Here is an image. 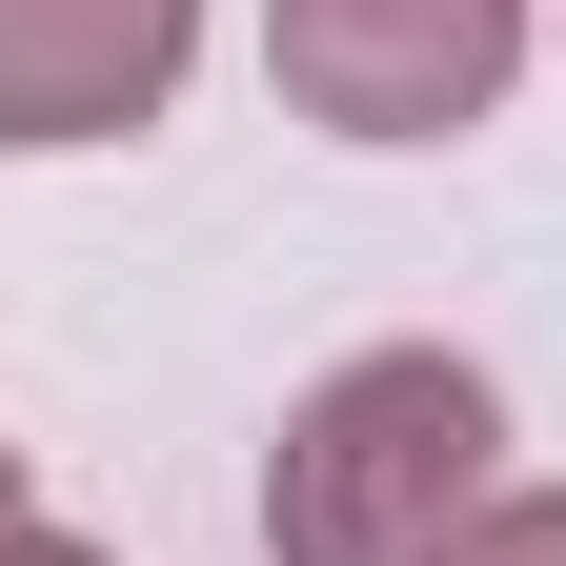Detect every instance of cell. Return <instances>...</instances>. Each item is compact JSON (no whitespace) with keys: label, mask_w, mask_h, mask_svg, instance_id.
<instances>
[{"label":"cell","mask_w":566,"mask_h":566,"mask_svg":"<svg viewBox=\"0 0 566 566\" xmlns=\"http://www.w3.org/2000/svg\"><path fill=\"white\" fill-rule=\"evenodd\" d=\"M202 0H0V142H122L163 122Z\"/></svg>","instance_id":"cell-3"},{"label":"cell","mask_w":566,"mask_h":566,"mask_svg":"<svg viewBox=\"0 0 566 566\" xmlns=\"http://www.w3.org/2000/svg\"><path fill=\"white\" fill-rule=\"evenodd\" d=\"M424 566H566V485H485V506L424 546Z\"/></svg>","instance_id":"cell-4"},{"label":"cell","mask_w":566,"mask_h":566,"mask_svg":"<svg viewBox=\"0 0 566 566\" xmlns=\"http://www.w3.org/2000/svg\"><path fill=\"white\" fill-rule=\"evenodd\" d=\"M0 526H41V506H21V446H0Z\"/></svg>","instance_id":"cell-6"},{"label":"cell","mask_w":566,"mask_h":566,"mask_svg":"<svg viewBox=\"0 0 566 566\" xmlns=\"http://www.w3.org/2000/svg\"><path fill=\"white\" fill-rule=\"evenodd\" d=\"M465 506H485V365H446V344L344 365L263 465V546L283 566H424Z\"/></svg>","instance_id":"cell-1"},{"label":"cell","mask_w":566,"mask_h":566,"mask_svg":"<svg viewBox=\"0 0 566 566\" xmlns=\"http://www.w3.org/2000/svg\"><path fill=\"white\" fill-rule=\"evenodd\" d=\"M0 566H82V546H61V526H0Z\"/></svg>","instance_id":"cell-5"},{"label":"cell","mask_w":566,"mask_h":566,"mask_svg":"<svg viewBox=\"0 0 566 566\" xmlns=\"http://www.w3.org/2000/svg\"><path fill=\"white\" fill-rule=\"evenodd\" d=\"M263 61H283V102L344 122V142H446V122L506 102L526 0H263Z\"/></svg>","instance_id":"cell-2"}]
</instances>
